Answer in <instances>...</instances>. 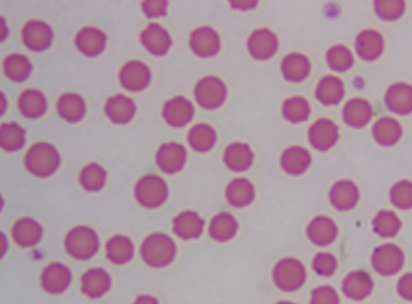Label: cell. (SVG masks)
<instances>
[{"label":"cell","instance_id":"ba28073f","mask_svg":"<svg viewBox=\"0 0 412 304\" xmlns=\"http://www.w3.org/2000/svg\"><path fill=\"white\" fill-rule=\"evenodd\" d=\"M57 111L64 119L76 122L82 119L85 114V103L75 93H67L59 99Z\"/></svg>","mask_w":412,"mask_h":304},{"label":"cell","instance_id":"7c38bea8","mask_svg":"<svg viewBox=\"0 0 412 304\" xmlns=\"http://www.w3.org/2000/svg\"><path fill=\"white\" fill-rule=\"evenodd\" d=\"M105 177V173L103 169L96 163H92L82 171L81 180L86 188L96 189L103 185Z\"/></svg>","mask_w":412,"mask_h":304},{"label":"cell","instance_id":"4fadbf2b","mask_svg":"<svg viewBox=\"0 0 412 304\" xmlns=\"http://www.w3.org/2000/svg\"><path fill=\"white\" fill-rule=\"evenodd\" d=\"M69 279L67 273L45 274L43 286L47 291L50 293H60L67 288Z\"/></svg>","mask_w":412,"mask_h":304},{"label":"cell","instance_id":"5b68a950","mask_svg":"<svg viewBox=\"0 0 412 304\" xmlns=\"http://www.w3.org/2000/svg\"><path fill=\"white\" fill-rule=\"evenodd\" d=\"M105 113L115 124H127L135 112V104L130 98L122 95L110 98L105 104Z\"/></svg>","mask_w":412,"mask_h":304},{"label":"cell","instance_id":"e0dca14e","mask_svg":"<svg viewBox=\"0 0 412 304\" xmlns=\"http://www.w3.org/2000/svg\"><path fill=\"white\" fill-rule=\"evenodd\" d=\"M135 304H158L156 300L149 296L139 297Z\"/></svg>","mask_w":412,"mask_h":304},{"label":"cell","instance_id":"8992f818","mask_svg":"<svg viewBox=\"0 0 412 304\" xmlns=\"http://www.w3.org/2000/svg\"><path fill=\"white\" fill-rule=\"evenodd\" d=\"M141 42L151 54L162 55L168 49L170 39L168 33L160 25L151 23L141 34Z\"/></svg>","mask_w":412,"mask_h":304},{"label":"cell","instance_id":"2e32d148","mask_svg":"<svg viewBox=\"0 0 412 304\" xmlns=\"http://www.w3.org/2000/svg\"><path fill=\"white\" fill-rule=\"evenodd\" d=\"M166 4V2L164 1H145L142 4V6L147 16L155 17L164 13Z\"/></svg>","mask_w":412,"mask_h":304},{"label":"cell","instance_id":"5bb4252c","mask_svg":"<svg viewBox=\"0 0 412 304\" xmlns=\"http://www.w3.org/2000/svg\"><path fill=\"white\" fill-rule=\"evenodd\" d=\"M179 150L176 146L166 145L159 151L158 163L164 170H172L173 168L178 165L179 158Z\"/></svg>","mask_w":412,"mask_h":304},{"label":"cell","instance_id":"3957f363","mask_svg":"<svg viewBox=\"0 0 412 304\" xmlns=\"http://www.w3.org/2000/svg\"><path fill=\"white\" fill-rule=\"evenodd\" d=\"M120 81L123 87L131 91H139L149 84L150 70L144 63L133 61L121 70Z\"/></svg>","mask_w":412,"mask_h":304},{"label":"cell","instance_id":"6da1fadb","mask_svg":"<svg viewBox=\"0 0 412 304\" xmlns=\"http://www.w3.org/2000/svg\"><path fill=\"white\" fill-rule=\"evenodd\" d=\"M59 165L56 149L48 144H38L29 150L26 156L28 170L40 177L54 173Z\"/></svg>","mask_w":412,"mask_h":304},{"label":"cell","instance_id":"30bf717a","mask_svg":"<svg viewBox=\"0 0 412 304\" xmlns=\"http://www.w3.org/2000/svg\"><path fill=\"white\" fill-rule=\"evenodd\" d=\"M25 130L16 124H4L0 129V143L7 151L19 149L25 143Z\"/></svg>","mask_w":412,"mask_h":304},{"label":"cell","instance_id":"52a82bcc","mask_svg":"<svg viewBox=\"0 0 412 304\" xmlns=\"http://www.w3.org/2000/svg\"><path fill=\"white\" fill-rule=\"evenodd\" d=\"M19 109L28 119H37L46 110V100L43 93L35 90H28L19 98Z\"/></svg>","mask_w":412,"mask_h":304},{"label":"cell","instance_id":"7a4b0ae2","mask_svg":"<svg viewBox=\"0 0 412 304\" xmlns=\"http://www.w3.org/2000/svg\"><path fill=\"white\" fill-rule=\"evenodd\" d=\"M23 42L33 51L44 50L50 45L52 32L43 21H32L26 23L22 32Z\"/></svg>","mask_w":412,"mask_h":304},{"label":"cell","instance_id":"277c9868","mask_svg":"<svg viewBox=\"0 0 412 304\" xmlns=\"http://www.w3.org/2000/svg\"><path fill=\"white\" fill-rule=\"evenodd\" d=\"M75 43L82 54L93 57L103 50L105 36L96 28H85L76 35Z\"/></svg>","mask_w":412,"mask_h":304},{"label":"cell","instance_id":"9a60e30c","mask_svg":"<svg viewBox=\"0 0 412 304\" xmlns=\"http://www.w3.org/2000/svg\"><path fill=\"white\" fill-rule=\"evenodd\" d=\"M185 106L183 102L175 100L168 103L164 110V117L173 125L180 124L185 120Z\"/></svg>","mask_w":412,"mask_h":304},{"label":"cell","instance_id":"8fae6325","mask_svg":"<svg viewBox=\"0 0 412 304\" xmlns=\"http://www.w3.org/2000/svg\"><path fill=\"white\" fill-rule=\"evenodd\" d=\"M110 286L109 279L105 274H90L84 279L82 291L91 298H98L108 291Z\"/></svg>","mask_w":412,"mask_h":304},{"label":"cell","instance_id":"9c48e42d","mask_svg":"<svg viewBox=\"0 0 412 304\" xmlns=\"http://www.w3.org/2000/svg\"><path fill=\"white\" fill-rule=\"evenodd\" d=\"M5 74L15 81L25 80L32 71V65L28 58L21 54H13L6 58L4 63Z\"/></svg>","mask_w":412,"mask_h":304}]
</instances>
